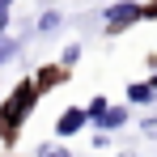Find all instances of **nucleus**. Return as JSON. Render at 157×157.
Listing matches in <instances>:
<instances>
[{"label":"nucleus","instance_id":"1","mask_svg":"<svg viewBox=\"0 0 157 157\" xmlns=\"http://www.w3.org/2000/svg\"><path fill=\"white\" fill-rule=\"evenodd\" d=\"M136 17H140V4H136V0H119V4L106 9V30H123L128 21H136Z\"/></svg>","mask_w":157,"mask_h":157},{"label":"nucleus","instance_id":"2","mask_svg":"<svg viewBox=\"0 0 157 157\" xmlns=\"http://www.w3.org/2000/svg\"><path fill=\"white\" fill-rule=\"evenodd\" d=\"M85 119H89V110H77V106H72L68 115H59L55 132H59V136H72V132H81V128H85Z\"/></svg>","mask_w":157,"mask_h":157},{"label":"nucleus","instance_id":"3","mask_svg":"<svg viewBox=\"0 0 157 157\" xmlns=\"http://www.w3.org/2000/svg\"><path fill=\"white\" fill-rule=\"evenodd\" d=\"M94 123H98V128H123V123H128V110L106 106V110H98V115H94Z\"/></svg>","mask_w":157,"mask_h":157},{"label":"nucleus","instance_id":"4","mask_svg":"<svg viewBox=\"0 0 157 157\" xmlns=\"http://www.w3.org/2000/svg\"><path fill=\"white\" fill-rule=\"evenodd\" d=\"M149 98H153L149 85H128V102H149Z\"/></svg>","mask_w":157,"mask_h":157},{"label":"nucleus","instance_id":"5","mask_svg":"<svg viewBox=\"0 0 157 157\" xmlns=\"http://www.w3.org/2000/svg\"><path fill=\"white\" fill-rule=\"evenodd\" d=\"M13 55H17V43H13V38H0V64L13 59Z\"/></svg>","mask_w":157,"mask_h":157},{"label":"nucleus","instance_id":"6","mask_svg":"<svg viewBox=\"0 0 157 157\" xmlns=\"http://www.w3.org/2000/svg\"><path fill=\"white\" fill-rule=\"evenodd\" d=\"M59 26V13H43V17H38V30H55Z\"/></svg>","mask_w":157,"mask_h":157},{"label":"nucleus","instance_id":"7","mask_svg":"<svg viewBox=\"0 0 157 157\" xmlns=\"http://www.w3.org/2000/svg\"><path fill=\"white\" fill-rule=\"evenodd\" d=\"M9 9H13V0H0V26L9 21Z\"/></svg>","mask_w":157,"mask_h":157},{"label":"nucleus","instance_id":"8","mask_svg":"<svg viewBox=\"0 0 157 157\" xmlns=\"http://www.w3.org/2000/svg\"><path fill=\"white\" fill-rule=\"evenodd\" d=\"M153 89H157V77H153Z\"/></svg>","mask_w":157,"mask_h":157}]
</instances>
